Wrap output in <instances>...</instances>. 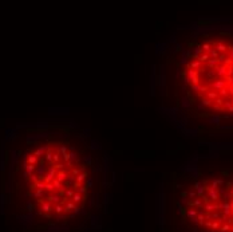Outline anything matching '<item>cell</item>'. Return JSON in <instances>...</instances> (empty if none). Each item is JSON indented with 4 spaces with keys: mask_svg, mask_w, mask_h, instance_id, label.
I'll return each mask as SVG.
<instances>
[{
    "mask_svg": "<svg viewBox=\"0 0 233 232\" xmlns=\"http://www.w3.org/2000/svg\"><path fill=\"white\" fill-rule=\"evenodd\" d=\"M177 208L192 232H233V175L196 177L181 189Z\"/></svg>",
    "mask_w": 233,
    "mask_h": 232,
    "instance_id": "3957f363",
    "label": "cell"
},
{
    "mask_svg": "<svg viewBox=\"0 0 233 232\" xmlns=\"http://www.w3.org/2000/svg\"><path fill=\"white\" fill-rule=\"evenodd\" d=\"M46 129L28 134L31 146L23 153L12 152V164H19L21 181L26 182L28 211L56 224L74 219L87 207L95 165L79 134L70 127Z\"/></svg>",
    "mask_w": 233,
    "mask_h": 232,
    "instance_id": "6da1fadb",
    "label": "cell"
},
{
    "mask_svg": "<svg viewBox=\"0 0 233 232\" xmlns=\"http://www.w3.org/2000/svg\"><path fill=\"white\" fill-rule=\"evenodd\" d=\"M181 78L193 103L208 113L233 115V42L206 34L188 50Z\"/></svg>",
    "mask_w": 233,
    "mask_h": 232,
    "instance_id": "7a4b0ae2",
    "label": "cell"
}]
</instances>
